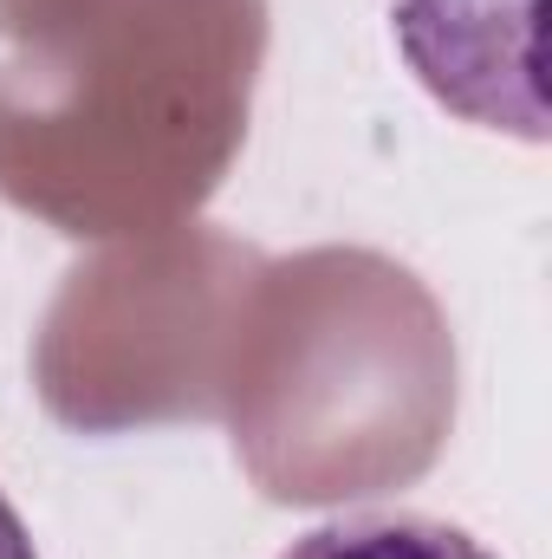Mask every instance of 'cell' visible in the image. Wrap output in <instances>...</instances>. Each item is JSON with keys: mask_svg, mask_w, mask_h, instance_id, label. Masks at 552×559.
Listing matches in <instances>:
<instances>
[{"mask_svg": "<svg viewBox=\"0 0 552 559\" xmlns=\"http://www.w3.org/2000/svg\"><path fill=\"white\" fill-rule=\"evenodd\" d=\"M0 559H33V534H26V521L13 514L7 495H0Z\"/></svg>", "mask_w": 552, "mask_h": 559, "instance_id": "3957f363", "label": "cell"}, {"mask_svg": "<svg viewBox=\"0 0 552 559\" xmlns=\"http://www.w3.org/2000/svg\"><path fill=\"white\" fill-rule=\"evenodd\" d=\"M540 0H397V39L416 79L468 124L547 138Z\"/></svg>", "mask_w": 552, "mask_h": 559, "instance_id": "6da1fadb", "label": "cell"}, {"mask_svg": "<svg viewBox=\"0 0 552 559\" xmlns=\"http://www.w3.org/2000/svg\"><path fill=\"white\" fill-rule=\"evenodd\" d=\"M279 559H494L475 534L429 514H345L299 534Z\"/></svg>", "mask_w": 552, "mask_h": 559, "instance_id": "7a4b0ae2", "label": "cell"}]
</instances>
